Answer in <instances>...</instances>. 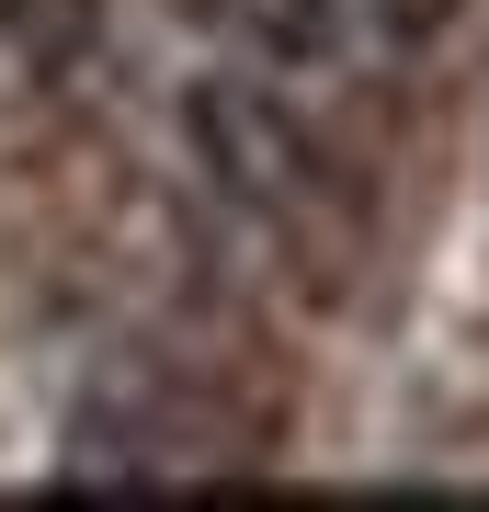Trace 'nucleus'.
<instances>
[{
	"label": "nucleus",
	"mask_w": 489,
	"mask_h": 512,
	"mask_svg": "<svg viewBox=\"0 0 489 512\" xmlns=\"http://www.w3.org/2000/svg\"><path fill=\"white\" fill-rule=\"evenodd\" d=\"M194 148H205V171H217L239 205H308V183H319L308 126L273 92H239V80H205L194 92Z\"/></svg>",
	"instance_id": "1"
},
{
	"label": "nucleus",
	"mask_w": 489,
	"mask_h": 512,
	"mask_svg": "<svg viewBox=\"0 0 489 512\" xmlns=\"http://www.w3.org/2000/svg\"><path fill=\"white\" fill-rule=\"evenodd\" d=\"M364 12H376V23H387L399 46H433L444 23H455V0H364Z\"/></svg>",
	"instance_id": "3"
},
{
	"label": "nucleus",
	"mask_w": 489,
	"mask_h": 512,
	"mask_svg": "<svg viewBox=\"0 0 489 512\" xmlns=\"http://www.w3.org/2000/svg\"><path fill=\"white\" fill-rule=\"evenodd\" d=\"M0 12H12V35H23L35 69H69L91 46V23H103V0H0Z\"/></svg>",
	"instance_id": "2"
}]
</instances>
